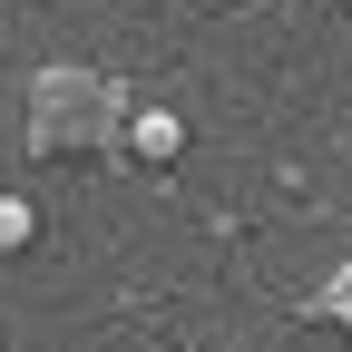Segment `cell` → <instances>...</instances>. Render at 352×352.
Instances as JSON below:
<instances>
[{"instance_id": "6da1fadb", "label": "cell", "mask_w": 352, "mask_h": 352, "mask_svg": "<svg viewBox=\"0 0 352 352\" xmlns=\"http://www.w3.org/2000/svg\"><path fill=\"white\" fill-rule=\"evenodd\" d=\"M127 138V88L88 59H50L30 78V157H98Z\"/></svg>"}, {"instance_id": "7a4b0ae2", "label": "cell", "mask_w": 352, "mask_h": 352, "mask_svg": "<svg viewBox=\"0 0 352 352\" xmlns=\"http://www.w3.org/2000/svg\"><path fill=\"white\" fill-rule=\"evenodd\" d=\"M118 147L138 166H176V157H186V118H176V108H127V138Z\"/></svg>"}, {"instance_id": "3957f363", "label": "cell", "mask_w": 352, "mask_h": 352, "mask_svg": "<svg viewBox=\"0 0 352 352\" xmlns=\"http://www.w3.org/2000/svg\"><path fill=\"white\" fill-rule=\"evenodd\" d=\"M303 314H314V323H342V333H352V264H333V274H323V294L303 303Z\"/></svg>"}, {"instance_id": "277c9868", "label": "cell", "mask_w": 352, "mask_h": 352, "mask_svg": "<svg viewBox=\"0 0 352 352\" xmlns=\"http://www.w3.org/2000/svg\"><path fill=\"white\" fill-rule=\"evenodd\" d=\"M30 235H39V206L30 196H0V254H20Z\"/></svg>"}, {"instance_id": "5b68a950", "label": "cell", "mask_w": 352, "mask_h": 352, "mask_svg": "<svg viewBox=\"0 0 352 352\" xmlns=\"http://www.w3.org/2000/svg\"><path fill=\"white\" fill-rule=\"evenodd\" d=\"M342 10H352V0H342Z\"/></svg>"}]
</instances>
